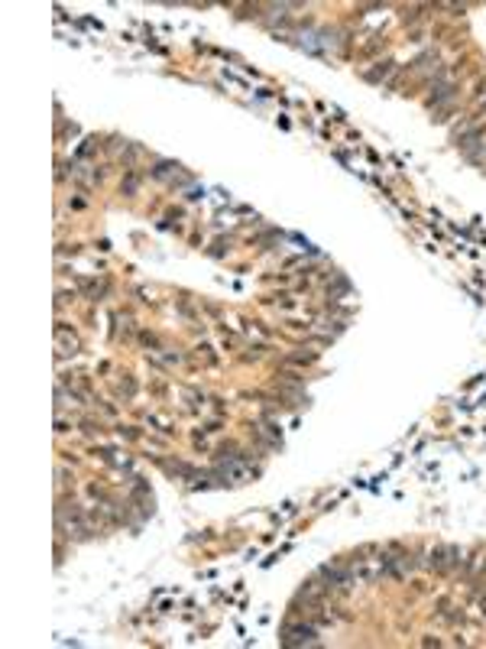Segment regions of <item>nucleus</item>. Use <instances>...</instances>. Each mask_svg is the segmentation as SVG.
<instances>
[{"instance_id":"1","label":"nucleus","mask_w":486,"mask_h":649,"mask_svg":"<svg viewBox=\"0 0 486 649\" xmlns=\"http://www.w3.org/2000/svg\"><path fill=\"white\" fill-rule=\"evenodd\" d=\"M318 643V630L311 624H295L285 630V646H315Z\"/></svg>"},{"instance_id":"2","label":"nucleus","mask_w":486,"mask_h":649,"mask_svg":"<svg viewBox=\"0 0 486 649\" xmlns=\"http://www.w3.org/2000/svg\"><path fill=\"white\" fill-rule=\"evenodd\" d=\"M221 477H224L227 484H247L253 477V471L250 468H247V464H237V461H227L224 468H221Z\"/></svg>"}]
</instances>
